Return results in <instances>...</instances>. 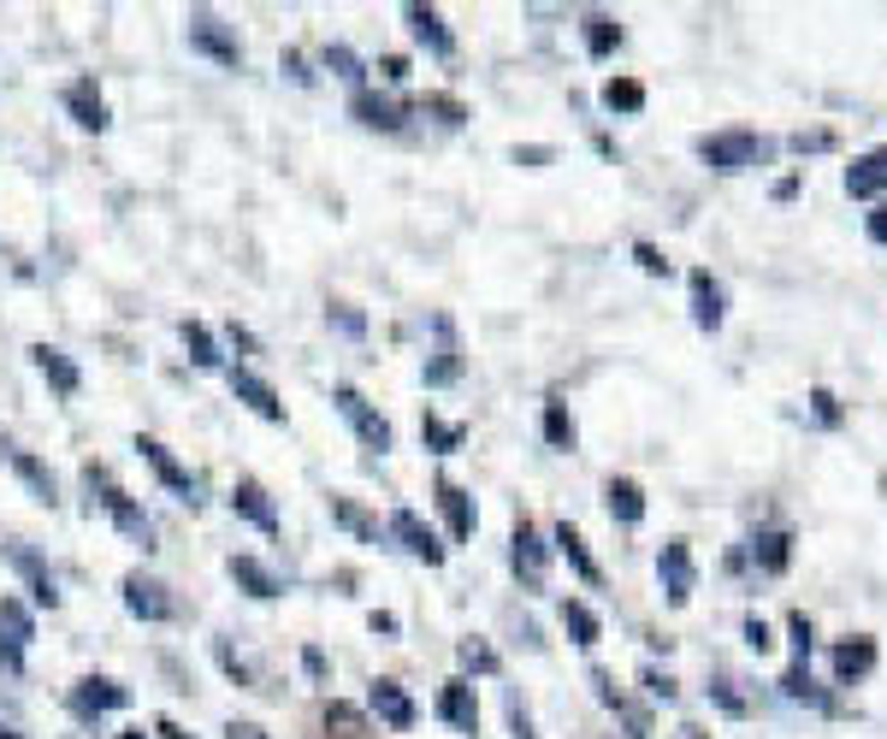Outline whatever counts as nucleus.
<instances>
[{"mask_svg":"<svg viewBox=\"0 0 887 739\" xmlns=\"http://www.w3.org/2000/svg\"><path fill=\"white\" fill-rule=\"evenodd\" d=\"M698 154H704V166H716V172H746V166H758L769 154V142L751 137V130H722V137L698 142Z\"/></svg>","mask_w":887,"mask_h":739,"instance_id":"nucleus-1","label":"nucleus"},{"mask_svg":"<svg viewBox=\"0 0 887 739\" xmlns=\"http://www.w3.org/2000/svg\"><path fill=\"white\" fill-rule=\"evenodd\" d=\"M657 574H663V591H668V603L675 610H687L692 603V550H687V539H668L663 544V562H657Z\"/></svg>","mask_w":887,"mask_h":739,"instance_id":"nucleus-2","label":"nucleus"},{"mask_svg":"<svg viewBox=\"0 0 887 739\" xmlns=\"http://www.w3.org/2000/svg\"><path fill=\"white\" fill-rule=\"evenodd\" d=\"M338 409L349 414V426H355V438L367 444V450H390V420L385 414H373L367 409V397H361V390H338Z\"/></svg>","mask_w":887,"mask_h":739,"instance_id":"nucleus-3","label":"nucleus"},{"mask_svg":"<svg viewBox=\"0 0 887 739\" xmlns=\"http://www.w3.org/2000/svg\"><path fill=\"white\" fill-rule=\"evenodd\" d=\"M137 450H142V461H149V468L160 473V485H166V491H178L184 503H196V473L184 468V461L172 456L166 444H160V438H137Z\"/></svg>","mask_w":887,"mask_h":739,"instance_id":"nucleus-4","label":"nucleus"},{"mask_svg":"<svg viewBox=\"0 0 887 739\" xmlns=\"http://www.w3.org/2000/svg\"><path fill=\"white\" fill-rule=\"evenodd\" d=\"M390 532H397V539H402V550H409V556H420L427 568H439V562H444L439 532H432V527H427V520H420L415 509H397V515H390Z\"/></svg>","mask_w":887,"mask_h":739,"instance_id":"nucleus-5","label":"nucleus"},{"mask_svg":"<svg viewBox=\"0 0 887 739\" xmlns=\"http://www.w3.org/2000/svg\"><path fill=\"white\" fill-rule=\"evenodd\" d=\"M692 320L698 331H722V320H728V296H722V284L710 279V272H692Z\"/></svg>","mask_w":887,"mask_h":739,"instance_id":"nucleus-6","label":"nucleus"},{"mask_svg":"<svg viewBox=\"0 0 887 739\" xmlns=\"http://www.w3.org/2000/svg\"><path fill=\"white\" fill-rule=\"evenodd\" d=\"M231 390H237V402H249V409L260 414V420H284V402H279V390H272L260 373H249V367H231Z\"/></svg>","mask_w":887,"mask_h":739,"instance_id":"nucleus-7","label":"nucleus"},{"mask_svg":"<svg viewBox=\"0 0 887 739\" xmlns=\"http://www.w3.org/2000/svg\"><path fill=\"white\" fill-rule=\"evenodd\" d=\"M439 716L450 722V728H462V734H479V704H474V687H468V680H444Z\"/></svg>","mask_w":887,"mask_h":739,"instance_id":"nucleus-8","label":"nucleus"},{"mask_svg":"<svg viewBox=\"0 0 887 739\" xmlns=\"http://www.w3.org/2000/svg\"><path fill=\"white\" fill-rule=\"evenodd\" d=\"M367 709H373L380 722H390V728H415V704H409V692H402L397 680H373Z\"/></svg>","mask_w":887,"mask_h":739,"instance_id":"nucleus-9","label":"nucleus"},{"mask_svg":"<svg viewBox=\"0 0 887 739\" xmlns=\"http://www.w3.org/2000/svg\"><path fill=\"white\" fill-rule=\"evenodd\" d=\"M231 509H237L243 520H255L260 532H279V509L267 503V491H260L255 480H237V485H231Z\"/></svg>","mask_w":887,"mask_h":739,"instance_id":"nucleus-10","label":"nucleus"},{"mask_svg":"<svg viewBox=\"0 0 887 739\" xmlns=\"http://www.w3.org/2000/svg\"><path fill=\"white\" fill-rule=\"evenodd\" d=\"M125 610H130V615H142V621H166V615H172V603H166V591H160L154 579L125 574Z\"/></svg>","mask_w":887,"mask_h":739,"instance_id":"nucleus-11","label":"nucleus"},{"mask_svg":"<svg viewBox=\"0 0 887 739\" xmlns=\"http://www.w3.org/2000/svg\"><path fill=\"white\" fill-rule=\"evenodd\" d=\"M66 107H71V119H78L83 130H107V125H113V119H107V101H101V90H95L90 78H78V83L66 90Z\"/></svg>","mask_w":887,"mask_h":739,"instance_id":"nucleus-12","label":"nucleus"},{"mask_svg":"<svg viewBox=\"0 0 887 739\" xmlns=\"http://www.w3.org/2000/svg\"><path fill=\"white\" fill-rule=\"evenodd\" d=\"M509 544H515V568L527 574L533 586H539V579H545V562H550V544L539 539V527H527V520H521V527H515V539H509Z\"/></svg>","mask_w":887,"mask_h":739,"instance_id":"nucleus-13","label":"nucleus"},{"mask_svg":"<svg viewBox=\"0 0 887 739\" xmlns=\"http://www.w3.org/2000/svg\"><path fill=\"white\" fill-rule=\"evenodd\" d=\"M550 544H557L562 556H569V568H574L580 579H586V586H598V579H604V568L592 562V550H586V539H580V527H569V520H562V527L550 532Z\"/></svg>","mask_w":887,"mask_h":739,"instance_id":"nucleus-14","label":"nucleus"},{"mask_svg":"<svg viewBox=\"0 0 887 739\" xmlns=\"http://www.w3.org/2000/svg\"><path fill=\"white\" fill-rule=\"evenodd\" d=\"M870 669H876V640H870V633H857V640H847V645H835V675L847 680H864Z\"/></svg>","mask_w":887,"mask_h":739,"instance_id":"nucleus-15","label":"nucleus"},{"mask_svg":"<svg viewBox=\"0 0 887 739\" xmlns=\"http://www.w3.org/2000/svg\"><path fill=\"white\" fill-rule=\"evenodd\" d=\"M36 367H42V379H48L60 397H78V385H83V373L71 367V355H60V350H48V343H36Z\"/></svg>","mask_w":887,"mask_h":739,"instance_id":"nucleus-16","label":"nucleus"},{"mask_svg":"<svg viewBox=\"0 0 887 739\" xmlns=\"http://www.w3.org/2000/svg\"><path fill=\"white\" fill-rule=\"evenodd\" d=\"M882 190H887V149L847 166V196H882Z\"/></svg>","mask_w":887,"mask_h":739,"instance_id":"nucleus-17","label":"nucleus"},{"mask_svg":"<svg viewBox=\"0 0 887 739\" xmlns=\"http://www.w3.org/2000/svg\"><path fill=\"white\" fill-rule=\"evenodd\" d=\"M402 19H409L415 42H427L432 54H450V48H456V36L444 31V12H439V7H409V12H402Z\"/></svg>","mask_w":887,"mask_h":739,"instance_id":"nucleus-18","label":"nucleus"},{"mask_svg":"<svg viewBox=\"0 0 887 739\" xmlns=\"http://www.w3.org/2000/svg\"><path fill=\"white\" fill-rule=\"evenodd\" d=\"M130 699V692L119 687V680H78V692H71V704L83 709V716H101V709H119Z\"/></svg>","mask_w":887,"mask_h":739,"instance_id":"nucleus-19","label":"nucleus"},{"mask_svg":"<svg viewBox=\"0 0 887 739\" xmlns=\"http://www.w3.org/2000/svg\"><path fill=\"white\" fill-rule=\"evenodd\" d=\"M439 509H444V520H450V539H474V497L462 485H439Z\"/></svg>","mask_w":887,"mask_h":739,"instance_id":"nucleus-20","label":"nucleus"},{"mask_svg":"<svg viewBox=\"0 0 887 739\" xmlns=\"http://www.w3.org/2000/svg\"><path fill=\"white\" fill-rule=\"evenodd\" d=\"M604 503H609V515H616L621 527H639V520H645V491H639L633 480H609Z\"/></svg>","mask_w":887,"mask_h":739,"instance_id":"nucleus-21","label":"nucleus"},{"mask_svg":"<svg viewBox=\"0 0 887 739\" xmlns=\"http://www.w3.org/2000/svg\"><path fill=\"white\" fill-rule=\"evenodd\" d=\"M190 42H196L201 54H213L220 66H237V60H243V48H237V42H231L213 19H196V24H190Z\"/></svg>","mask_w":887,"mask_h":739,"instance_id":"nucleus-22","label":"nucleus"},{"mask_svg":"<svg viewBox=\"0 0 887 739\" xmlns=\"http://www.w3.org/2000/svg\"><path fill=\"white\" fill-rule=\"evenodd\" d=\"M225 574L237 579V586L249 591V598H279V579H272L267 568H260L255 556H231V562H225Z\"/></svg>","mask_w":887,"mask_h":739,"instance_id":"nucleus-23","label":"nucleus"},{"mask_svg":"<svg viewBox=\"0 0 887 739\" xmlns=\"http://www.w3.org/2000/svg\"><path fill=\"white\" fill-rule=\"evenodd\" d=\"M562 627H569V640H574V645H586V650L604 640L598 615H592V610H586V603H580V598H562Z\"/></svg>","mask_w":887,"mask_h":739,"instance_id":"nucleus-24","label":"nucleus"},{"mask_svg":"<svg viewBox=\"0 0 887 739\" xmlns=\"http://www.w3.org/2000/svg\"><path fill=\"white\" fill-rule=\"evenodd\" d=\"M101 503H107V509H113V520H119V527L130 532V539H142V544H149V515H142V509H137V503L125 497L119 485H107V497H101Z\"/></svg>","mask_w":887,"mask_h":739,"instance_id":"nucleus-25","label":"nucleus"},{"mask_svg":"<svg viewBox=\"0 0 887 739\" xmlns=\"http://www.w3.org/2000/svg\"><path fill=\"white\" fill-rule=\"evenodd\" d=\"M12 473H19V480H24V485H31V491H36V497H42V503H54V497H60V485H54V473H48V468H42V461H36V456H24V450H12Z\"/></svg>","mask_w":887,"mask_h":739,"instance_id":"nucleus-26","label":"nucleus"},{"mask_svg":"<svg viewBox=\"0 0 887 739\" xmlns=\"http://www.w3.org/2000/svg\"><path fill=\"white\" fill-rule=\"evenodd\" d=\"M751 556H758L763 574H781L793 562V539H787V532H763V539L751 544Z\"/></svg>","mask_w":887,"mask_h":739,"instance_id":"nucleus-27","label":"nucleus"},{"mask_svg":"<svg viewBox=\"0 0 887 739\" xmlns=\"http://www.w3.org/2000/svg\"><path fill=\"white\" fill-rule=\"evenodd\" d=\"M604 107L609 113H639V107H645V83H639V78H609L604 83Z\"/></svg>","mask_w":887,"mask_h":739,"instance_id":"nucleus-28","label":"nucleus"},{"mask_svg":"<svg viewBox=\"0 0 887 739\" xmlns=\"http://www.w3.org/2000/svg\"><path fill=\"white\" fill-rule=\"evenodd\" d=\"M616 42H621L616 19H604V12H592V19H586V54H592V60H609V54H616Z\"/></svg>","mask_w":887,"mask_h":739,"instance_id":"nucleus-29","label":"nucleus"},{"mask_svg":"<svg viewBox=\"0 0 887 739\" xmlns=\"http://www.w3.org/2000/svg\"><path fill=\"white\" fill-rule=\"evenodd\" d=\"M355 119H361V125H373V130H397V125H402V113L390 107L385 95H355Z\"/></svg>","mask_w":887,"mask_h":739,"instance_id":"nucleus-30","label":"nucleus"},{"mask_svg":"<svg viewBox=\"0 0 887 739\" xmlns=\"http://www.w3.org/2000/svg\"><path fill=\"white\" fill-rule=\"evenodd\" d=\"M184 343H190V361H196V367H220V343H213L208 326L184 320Z\"/></svg>","mask_w":887,"mask_h":739,"instance_id":"nucleus-31","label":"nucleus"},{"mask_svg":"<svg viewBox=\"0 0 887 739\" xmlns=\"http://www.w3.org/2000/svg\"><path fill=\"white\" fill-rule=\"evenodd\" d=\"M420 438H427L432 450H462V438H468V432L450 426V420H439V414H420Z\"/></svg>","mask_w":887,"mask_h":739,"instance_id":"nucleus-32","label":"nucleus"},{"mask_svg":"<svg viewBox=\"0 0 887 739\" xmlns=\"http://www.w3.org/2000/svg\"><path fill=\"white\" fill-rule=\"evenodd\" d=\"M545 438L557 444V450H574V414L562 409V402H545Z\"/></svg>","mask_w":887,"mask_h":739,"instance_id":"nucleus-33","label":"nucleus"},{"mask_svg":"<svg viewBox=\"0 0 887 739\" xmlns=\"http://www.w3.org/2000/svg\"><path fill=\"white\" fill-rule=\"evenodd\" d=\"M331 515H338L349 532H361V539H373V532H380V527H373V520L361 515V509H355V503H349V497H331Z\"/></svg>","mask_w":887,"mask_h":739,"instance_id":"nucleus-34","label":"nucleus"},{"mask_svg":"<svg viewBox=\"0 0 887 739\" xmlns=\"http://www.w3.org/2000/svg\"><path fill=\"white\" fill-rule=\"evenodd\" d=\"M19 568H24V574H31V598H36V603H48V610H54V603H60V591H54V579H48V574H42V568H36V562H31V556H19Z\"/></svg>","mask_w":887,"mask_h":739,"instance_id":"nucleus-35","label":"nucleus"},{"mask_svg":"<svg viewBox=\"0 0 887 739\" xmlns=\"http://www.w3.org/2000/svg\"><path fill=\"white\" fill-rule=\"evenodd\" d=\"M0 633H7V640H19V645L31 640V615H24V610H19V603H12V598L0 603Z\"/></svg>","mask_w":887,"mask_h":739,"instance_id":"nucleus-36","label":"nucleus"},{"mask_svg":"<svg viewBox=\"0 0 887 739\" xmlns=\"http://www.w3.org/2000/svg\"><path fill=\"white\" fill-rule=\"evenodd\" d=\"M462 662H468V669H479V675H498V650H491V645H479V640H468V645H462Z\"/></svg>","mask_w":887,"mask_h":739,"instance_id":"nucleus-37","label":"nucleus"},{"mask_svg":"<svg viewBox=\"0 0 887 739\" xmlns=\"http://www.w3.org/2000/svg\"><path fill=\"white\" fill-rule=\"evenodd\" d=\"M326 66L338 71L343 83H361V60H355V54H349V48H326Z\"/></svg>","mask_w":887,"mask_h":739,"instance_id":"nucleus-38","label":"nucleus"},{"mask_svg":"<svg viewBox=\"0 0 887 739\" xmlns=\"http://www.w3.org/2000/svg\"><path fill=\"white\" fill-rule=\"evenodd\" d=\"M810 414H817L822 420V426H840V402H835V390H810Z\"/></svg>","mask_w":887,"mask_h":739,"instance_id":"nucleus-39","label":"nucleus"},{"mask_svg":"<svg viewBox=\"0 0 887 739\" xmlns=\"http://www.w3.org/2000/svg\"><path fill=\"white\" fill-rule=\"evenodd\" d=\"M746 645L758 650V657H763V650H775V633H769L763 615H746Z\"/></svg>","mask_w":887,"mask_h":739,"instance_id":"nucleus-40","label":"nucleus"},{"mask_svg":"<svg viewBox=\"0 0 887 739\" xmlns=\"http://www.w3.org/2000/svg\"><path fill=\"white\" fill-rule=\"evenodd\" d=\"M787 633H793V657L805 662V657H810V621L793 610V615H787Z\"/></svg>","mask_w":887,"mask_h":739,"instance_id":"nucleus-41","label":"nucleus"},{"mask_svg":"<svg viewBox=\"0 0 887 739\" xmlns=\"http://www.w3.org/2000/svg\"><path fill=\"white\" fill-rule=\"evenodd\" d=\"M0 669H7V675H19V669H24V645H19V640H7V633H0Z\"/></svg>","mask_w":887,"mask_h":739,"instance_id":"nucleus-42","label":"nucleus"},{"mask_svg":"<svg viewBox=\"0 0 887 739\" xmlns=\"http://www.w3.org/2000/svg\"><path fill=\"white\" fill-rule=\"evenodd\" d=\"M639 680H645V692H651V699H675V680H668V675H657V669H645V675H639Z\"/></svg>","mask_w":887,"mask_h":739,"instance_id":"nucleus-43","label":"nucleus"},{"mask_svg":"<svg viewBox=\"0 0 887 739\" xmlns=\"http://www.w3.org/2000/svg\"><path fill=\"white\" fill-rule=\"evenodd\" d=\"M710 692H716V704L728 709V716H746V699H739V692L728 687V680H716V687H710Z\"/></svg>","mask_w":887,"mask_h":739,"instance_id":"nucleus-44","label":"nucleus"},{"mask_svg":"<svg viewBox=\"0 0 887 739\" xmlns=\"http://www.w3.org/2000/svg\"><path fill=\"white\" fill-rule=\"evenodd\" d=\"M427 107L439 113L444 125H462V101H450V95H427Z\"/></svg>","mask_w":887,"mask_h":739,"instance_id":"nucleus-45","label":"nucleus"},{"mask_svg":"<svg viewBox=\"0 0 887 739\" xmlns=\"http://www.w3.org/2000/svg\"><path fill=\"white\" fill-rule=\"evenodd\" d=\"M793 149H798V154H805V149H810V154H822V149H835V137H828V130H810V137L798 130V137H793Z\"/></svg>","mask_w":887,"mask_h":739,"instance_id":"nucleus-46","label":"nucleus"},{"mask_svg":"<svg viewBox=\"0 0 887 739\" xmlns=\"http://www.w3.org/2000/svg\"><path fill=\"white\" fill-rule=\"evenodd\" d=\"M633 255H639V267H645V272H668V260L651 249V243H633Z\"/></svg>","mask_w":887,"mask_h":739,"instance_id":"nucleus-47","label":"nucleus"},{"mask_svg":"<svg viewBox=\"0 0 887 739\" xmlns=\"http://www.w3.org/2000/svg\"><path fill=\"white\" fill-rule=\"evenodd\" d=\"M864 231H870V243H882V249H887V208H876V213H870V220H864Z\"/></svg>","mask_w":887,"mask_h":739,"instance_id":"nucleus-48","label":"nucleus"},{"mask_svg":"<svg viewBox=\"0 0 887 739\" xmlns=\"http://www.w3.org/2000/svg\"><path fill=\"white\" fill-rule=\"evenodd\" d=\"M213 657H220V669H225L231 680H237V687H243V680H249V669H243V662H237V657H231V650H225V645H220V650H213Z\"/></svg>","mask_w":887,"mask_h":739,"instance_id":"nucleus-49","label":"nucleus"},{"mask_svg":"<svg viewBox=\"0 0 887 739\" xmlns=\"http://www.w3.org/2000/svg\"><path fill=\"white\" fill-rule=\"evenodd\" d=\"M380 71H385L390 83H402V78H409V60H397V54H385V60H380Z\"/></svg>","mask_w":887,"mask_h":739,"instance_id":"nucleus-50","label":"nucleus"},{"mask_svg":"<svg viewBox=\"0 0 887 739\" xmlns=\"http://www.w3.org/2000/svg\"><path fill=\"white\" fill-rule=\"evenodd\" d=\"M515 161H521V166H545L550 149H515Z\"/></svg>","mask_w":887,"mask_h":739,"instance_id":"nucleus-51","label":"nucleus"},{"mask_svg":"<svg viewBox=\"0 0 887 739\" xmlns=\"http://www.w3.org/2000/svg\"><path fill=\"white\" fill-rule=\"evenodd\" d=\"M225 734H231V739H267V734H260V728H255V722H231V728H225Z\"/></svg>","mask_w":887,"mask_h":739,"instance_id":"nucleus-52","label":"nucleus"},{"mask_svg":"<svg viewBox=\"0 0 887 739\" xmlns=\"http://www.w3.org/2000/svg\"><path fill=\"white\" fill-rule=\"evenodd\" d=\"M160 734H166V739H190V734H184V728H172V722H160Z\"/></svg>","mask_w":887,"mask_h":739,"instance_id":"nucleus-53","label":"nucleus"},{"mask_svg":"<svg viewBox=\"0 0 887 739\" xmlns=\"http://www.w3.org/2000/svg\"><path fill=\"white\" fill-rule=\"evenodd\" d=\"M0 739H24V734H19V728H7V722H0Z\"/></svg>","mask_w":887,"mask_h":739,"instance_id":"nucleus-54","label":"nucleus"},{"mask_svg":"<svg viewBox=\"0 0 887 739\" xmlns=\"http://www.w3.org/2000/svg\"><path fill=\"white\" fill-rule=\"evenodd\" d=\"M119 739H149V734H142V728H130V734H119Z\"/></svg>","mask_w":887,"mask_h":739,"instance_id":"nucleus-55","label":"nucleus"},{"mask_svg":"<svg viewBox=\"0 0 887 739\" xmlns=\"http://www.w3.org/2000/svg\"><path fill=\"white\" fill-rule=\"evenodd\" d=\"M698 739H710V734H698Z\"/></svg>","mask_w":887,"mask_h":739,"instance_id":"nucleus-56","label":"nucleus"}]
</instances>
